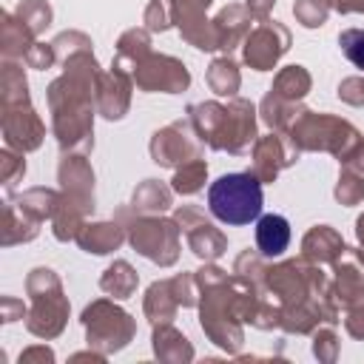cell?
Returning a JSON list of instances; mask_svg holds the SVG:
<instances>
[{"label": "cell", "instance_id": "obj_1", "mask_svg": "<svg viewBox=\"0 0 364 364\" xmlns=\"http://www.w3.org/2000/svg\"><path fill=\"white\" fill-rule=\"evenodd\" d=\"M262 185L250 173H225L208 188V208L225 225H247L262 216Z\"/></svg>", "mask_w": 364, "mask_h": 364}, {"label": "cell", "instance_id": "obj_2", "mask_svg": "<svg viewBox=\"0 0 364 364\" xmlns=\"http://www.w3.org/2000/svg\"><path fill=\"white\" fill-rule=\"evenodd\" d=\"M287 245H290V222L279 213L259 216V222H256V247L264 256H279V253L287 250Z\"/></svg>", "mask_w": 364, "mask_h": 364}, {"label": "cell", "instance_id": "obj_3", "mask_svg": "<svg viewBox=\"0 0 364 364\" xmlns=\"http://www.w3.org/2000/svg\"><path fill=\"white\" fill-rule=\"evenodd\" d=\"M338 46H341L344 57L355 68H364V28H347V31H341Z\"/></svg>", "mask_w": 364, "mask_h": 364}]
</instances>
